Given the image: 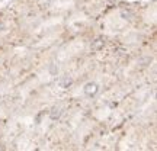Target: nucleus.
Masks as SVG:
<instances>
[{"label": "nucleus", "instance_id": "nucleus-3", "mask_svg": "<svg viewBox=\"0 0 157 151\" xmlns=\"http://www.w3.org/2000/svg\"><path fill=\"white\" fill-rule=\"evenodd\" d=\"M102 45H103V41H102V39H96L95 42H93L92 48H93V50H99V48H100Z\"/></svg>", "mask_w": 157, "mask_h": 151}, {"label": "nucleus", "instance_id": "nucleus-4", "mask_svg": "<svg viewBox=\"0 0 157 151\" xmlns=\"http://www.w3.org/2000/svg\"><path fill=\"white\" fill-rule=\"evenodd\" d=\"M72 84V79H64V80H61V87H68V86Z\"/></svg>", "mask_w": 157, "mask_h": 151}, {"label": "nucleus", "instance_id": "nucleus-5", "mask_svg": "<svg viewBox=\"0 0 157 151\" xmlns=\"http://www.w3.org/2000/svg\"><path fill=\"white\" fill-rule=\"evenodd\" d=\"M122 18H124V19H130V16H131V13L130 12H122Z\"/></svg>", "mask_w": 157, "mask_h": 151}, {"label": "nucleus", "instance_id": "nucleus-1", "mask_svg": "<svg viewBox=\"0 0 157 151\" xmlns=\"http://www.w3.org/2000/svg\"><path fill=\"white\" fill-rule=\"evenodd\" d=\"M98 92H99V86L96 83H93V81H90V83H87L85 86V93L87 96H95Z\"/></svg>", "mask_w": 157, "mask_h": 151}, {"label": "nucleus", "instance_id": "nucleus-2", "mask_svg": "<svg viewBox=\"0 0 157 151\" xmlns=\"http://www.w3.org/2000/svg\"><path fill=\"white\" fill-rule=\"evenodd\" d=\"M60 115H61V109H60V108H52L51 112H50V116H51V119H58Z\"/></svg>", "mask_w": 157, "mask_h": 151}]
</instances>
